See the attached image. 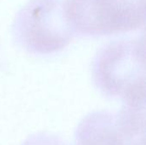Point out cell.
<instances>
[{"mask_svg":"<svg viewBox=\"0 0 146 145\" xmlns=\"http://www.w3.org/2000/svg\"><path fill=\"white\" fill-rule=\"evenodd\" d=\"M92 73L104 96L121 98L124 104L145 105V37L105 44L93 59Z\"/></svg>","mask_w":146,"mask_h":145,"instance_id":"cell-1","label":"cell"},{"mask_svg":"<svg viewBox=\"0 0 146 145\" xmlns=\"http://www.w3.org/2000/svg\"><path fill=\"white\" fill-rule=\"evenodd\" d=\"M62 8L74 34L110 36L145 27V0H64Z\"/></svg>","mask_w":146,"mask_h":145,"instance_id":"cell-2","label":"cell"},{"mask_svg":"<svg viewBox=\"0 0 146 145\" xmlns=\"http://www.w3.org/2000/svg\"><path fill=\"white\" fill-rule=\"evenodd\" d=\"M12 34L27 52L50 55L66 48L74 32L66 20L61 0H30L16 14Z\"/></svg>","mask_w":146,"mask_h":145,"instance_id":"cell-3","label":"cell"},{"mask_svg":"<svg viewBox=\"0 0 146 145\" xmlns=\"http://www.w3.org/2000/svg\"><path fill=\"white\" fill-rule=\"evenodd\" d=\"M145 109L124 104L117 113L89 114L78 126L75 145H145Z\"/></svg>","mask_w":146,"mask_h":145,"instance_id":"cell-4","label":"cell"},{"mask_svg":"<svg viewBox=\"0 0 146 145\" xmlns=\"http://www.w3.org/2000/svg\"><path fill=\"white\" fill-rule=\"evenodd\" d=\"M22 145H65V144L56 137L42 133L30 137Z\"/></svg>","mask_w":146,"mask_h":145,"instance_id":"cell-5","label":"cell"}]
</instances>
